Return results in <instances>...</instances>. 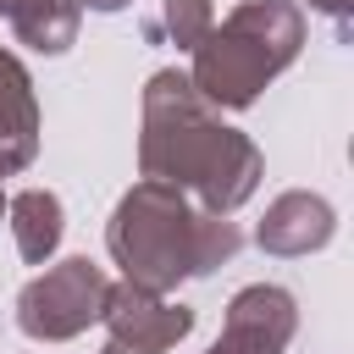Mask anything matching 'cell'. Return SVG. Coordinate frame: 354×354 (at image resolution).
Wrapping results in <instances>:
<instances>
[{
  "instance_id": "1",
  "label": "cell",
  "mask_w": 354,
  "mask_h": 354,
  "mask_svg": "<svg viewBox=\"0 0 354 354\" xmlns=\"http://www.w3.org/2000/svg\"><path fill=\"white\" fill-rule=\"evenodd\" d=\"M138 166L155 183H171L199 199L210 216H232L260 188V149L216 116V105L188 83V72L166 66L144 88V138Z\"/></svg>"
},
{
  "instance_id": "2",
  "label": "cell",
  "mask_w": 354,
  "mask_h": 354,
  "mask_svg": "<svg viewBox=\"0 0 354 354\" xmlns=\"http://www.w3.org/2000/svg\"><path fill=\"white\" fill-rule=\"evenodd\" d=\"M111 260L122 266L127 282L149 288V293H171L183 277H210L216 266H227L243 243V232L227 216L194 210L183 188L171 183H133L105 227Z\"/></svg>"
},
{
  "instance_id": "3",
  "label": "cell",
  "mask_w": 354,
  "mask_h": 354,
  "mask_svg": "<svg viewBox=\"0 0 354 354\" xmlns=\"http://www.w3.org/2000/svg\"><path fill=\"white\" fill-rule=\"evenodd\" d=\"M299 44H304V17L293 0H243L227 11V22H210V33L194 44L188 83L210 105L243 111L299 55Z\"/></svg>"
},
{
  "instance_id": "4",
  "label": "cell",
  "mask_w": 354,
  "mask_h": 354,
  "mask_svg": "<svg viewBox=\"0 0 354 354\" xmlns=\"http://www.w3.org/2000/svg\"><path fill=\"white\" fill-rule=\"evenodd\" d=\"M105 293H111L105 271L88 266L83 254H72V260L50 266L44 277H33L17 293V326L39 343H66V337H77L100 321Z\"/></svg>"
},
{
  "instance_id": "5",
  "label": "cell",
  "mask_w": 354,
  "mask_h": 354,
  "mask_svg": "<svg viewBox=\"0 0 354 354\" xmlns=\"http://www.w3.org/2000/svg\"><path fill=\"white\" fill-rule=\"evenodd\" d=\"M105 354H166L194 332V310L171 304L166 293H149L138 282H122L105 293Z\"/></svg>"
},
{
  "instance_id": "6",
  "label": "cell",
  "mask_w": 354,
  "mask_h": 354,
  "mask_svg": "<svg viewBox=\"0 0 354 354\" xmlns=\"http://www.w3.org/2000/svg\"><path fill=\"white\" fill-rule=\"evenodd\" d=\"M293 326H299L293 293L277 288V282H254V288L232 293L227 326H221V337L205 354H282L288 337H293Z\"/></svg>"
},
{
  "instance_id": "7",
  "label": "cell",
  "mask_w": 354,
  "mask_h": 354,
  "mask_svg": "<svg viewBox=\"0 0 354 354\" xmlns=\"http://www.w3.org/2000/svg\"><path fill=\"white\" fill-rule=\"evenodd\" d=\"M332 232H337V216H332V205L321 199V194H304V188H293V194H282V199H271V210H266V221H260V249L266 254H310V249H326L332 243Z\"/></svg>"
},
{
  "instance_id": "8",
  "label": "cell",
  "mask_w": 354,
  "mask_h": 354,
  "mask_svg": "<svg viewBox=\"0 0 354 354\" xmlns=\"http://www.w3.org/2000/svg\"><path fill=\"white\" fill-rule=\"evenodd\" d=\"M6 17L17 28V39L39 55H61L77 44V22L83 6L77 0H6Z\"/></svg>"
},
{
  "instance_id": "9",
  "label": "cell",
  "mask_w": 354,
  "mask_h": 354,
  "mask_svg": "<svg viewBox=\"0 0 354 354\" xmlns=\"http://www.w3.org/2000/svg\"><path fill=\"white\" fill-rule=\"evenodd\" d=\"M6 216H11V238H17V254L28 266H44L61 243V199L50 188H22L17 199H6Z\"/></svg>"
},
{
  "instance_id": "10",
  "label": "cell",
  "mask_w": 354,
  "mask_h": 354,
  "mask_svg": "<svg viewBox=\"0 0 354 354\" xmlns=\"http://www.w3.org/2000/svg\"><path fill=\"white\" fill-rule=\"evenodd\" d=\"M0 133L33 160V149H39V105H33V83H28L22 61L6 55V50H0Z\"/></svg>"
},
{
  "instance_id": "11",
  "label": "cell",
  "mask_w": 354,
  "mask_h": 354,
  "mask_svg": "<svg viewBox=\"0 0 354 354\" xmlns=\"http://www.w3.org/2000/svg\"><path fill=\"white\" fill-rule=\"evenodd\" d=\"M210 22H216L210 0H166V33H171L177 50H194L210 33Z\"/></svg>"
},
{
  "instance_id": "12",
  "label": "cell",
  "mask_w": 354,
  "mask_h": 354,
  "mask_svg": "<svg viewBox=\"0 0 354 354\" xmlns=\"http://www.w3.org/2000/svg\"><path fill=\"white\" fill-rule=\"evenodd\" d=\"M22 166H28V155H22V149H17V144L0 133V183H6L11 171H22ZM0 210H6V188H0Z\"/></svg>"
},
{
  "instance_id": "13",
  "label": "cell",
  "mask_w": 354,
  "mask_h": 354,
  "mask_svg": "<svg viewBox=\"0 0 354 354\" xmlns=\"http://www.w3.org/2000/svg\"><path fill=\"white\" fill-rule=\"evenodd\" d=\"M310 6H315V11H326L337 28H348V6H354V0H310Z\"/></svg>"
},
{
  "instance_id": "14",
  "label": "cell",
  "mask_w": 354,
  "mask_h": 354,
  "mask_svg": "<svg viewBox=\"0 0 354 354\" xmlns=\"http://www.w3.org/2000/svg\"><path fill=\"white\" fill-rule=\"evenodd\" d=\"M77 6H88V11H122V6H133V0H77Z\"/></svg>"
},
{
  "instance_id": "15",
  "label": "cell",
  "mask_w": 354,
  "mask_h": 354,
  "mask_svg": "<svg viewBox=\"0 0 354 354\" xmlns=\"http://www.w3.org/2000/svg\"><path fill=\"white\" fill-rule=\"evenodd\" d=\"M0 17H6V0H0Z\"/></svg>"
}]
</instances>
